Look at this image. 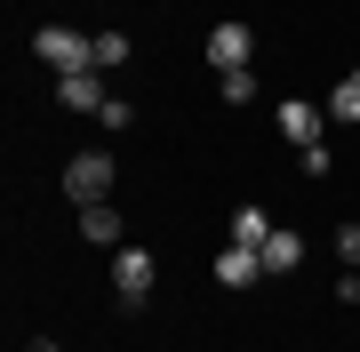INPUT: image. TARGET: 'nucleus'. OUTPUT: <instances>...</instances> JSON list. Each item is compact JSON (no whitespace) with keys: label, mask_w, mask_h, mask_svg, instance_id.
Instances as JSON below:
<instances>
[{"label":"nucleus","mask_w":360,"mask_h":352,"mask_svg":"<svg viewBox=\"0 0 360 352\" xmlns=\"http://www.w3.org/2000/svg\"><path fill=\"white\" fill-rule=\"evenodd\" d=\"M336 256H345L352 273H360V224H345V233H336Z\"/></svg>","instance_id":"14"},{"label":"nucleus","mask_w":360,"mask_h":352,"mask_svg":"<svg viewBox=\"0 0 360 352\" xmlns=\"http://www.w3.org/2000/svg\"><path fill=\"white\" fill-rule=\"evenodd\" d=\"M129 65V32H96V72H120Z\"/></svg>","instance_id":"12"},{"label":"nucleus","mask_w":360,"mask_h":352,"mask_svg":"<svg viewBox=\"0 0 360 352\" xmlns=\"http://www.w3.org/2000/svg\"><path fill=\"white\" fill-rule=\"evenodd\" d=\"M232 240H240V248H264L272 240V216L264 209H240V216H232Z\"/></svg>","instance_id":"11"},{"label":"nucleus","mask_w":360,"mask_h":352,"mask_svg":"<svg viewBox=\"0 0 360 352\" xmlns=\"http://www.w3.org/2000/svg\"><path fill=\"white\" fill-rule=\"evenodd\" d=\"M321 112H328V120H360V72H345V80H336Z\"/></svg>","instance_id":"10"},{"label":"nucleus","mask_w":360,"mask_h":352,"mask_svg":"<svg viewBox=\"0 0 360 352\" xmlns=\"http://www.w3.org/2000/svg\"><path fill=\"white\" fill-rule=\"evenodd\" d=\"M32 352H65V344H56V337H32Z\"/></svg>","instance_id":"15"},{"label":"nucleus","mask_w":360,"mask_h":352,"mask_svg":"<svg viewBox=\"0 0 360 352\" xmlns=\"http://www.w3.org/2000/svg\"><path fill=\"white\" fill-rule=\"evenodd\" d=\"M257 273H264V256H257V248H240V240L217 248V280H224V288H248Z\"/></svg>","instance_id":"7"},{"label":"nucleus","mask_w":360,"mask_h":352,"mask_svg":"<svg viewBox=\"0 0 360 352\" xmlns=\"http://www.w3.org/2000/svg\"><path fill=\"white\" fill-rule=\"evenodd\" d=\"M112 176H120V169H112V152H80L72 169H65V193H72V209H96V200L112 193Z\"/></svg>","instance_id":"3"},{"label":"nucleus","mask_w":360,"mask_h":352,"mask_svg":"<svg viewBox=\"0 0 360 352\" xmlns=\"http://www.w3.org/2000/svg\"><path fill=\"white\" fill-rule=\"evenodd\" d=\"M80 240H89V248H120V209H112V200L80 209Z\"/></svg>","instance_id":"8"},{"label":"nucleus","mask_w":360,"mask_h":352,"mask_svg":"<svg viewBox=\"0 0 360 352\" xmlns=\"http://www.w3.org/2000/svg\"><path fill=\"white\" fill-rule=\"evenodd\" d=\"M257 256H264V273H296V264H304V240H296V233H272Z\"/></svg>","instance_id":"9"},{"label":"nucleus","mask_w":360,"mask_h":352,"mask_svg":"<svg viewBox=\"0 0 360 352\" xmlns=\"http://www.w3.org/2000/svg\"><path fill=\"white\" fill-rule=\"evenodd\" d=\"M248 56H257V32L248 25H217L208 32V65L217 72H248Z\"/></svg>","instance_id":"5"},{"label":"nucleus","mask_w":360,"mask_h":352,"mask_svg":"<svg viewBox=\"0 0 360 352\" xmlns=\"http://www.w3.org/2000/svg\"><path fill=\"white\" fill-rule=\"evenodd\" d=\"M56 105H65V112H104V105H112V89H104L96 65H89V72H56Z\"/></svg>","instance_id":"4"},{"label":"nucleus","mask_w":360,"mask_h":352,"mask_svg":"<svg viewBox=\"0 0 360 352\" xmlns=\"http://www.w3.org/2000/svg\"><path fill=\"white\" fill-rule=\"evenodd\" d=\"M217 96L224 105H248V96H257V72H217Z\"/></svg>","instance_id":"13"},{"label":"nucleus","mask_w":360,"mask_h":352,"mask_svg":"<svg viewBox=\"0 0 360 352\" xmlns=\"http://www.w3.org/2000/svg\"><path fill=\"white\" fill-rule=\"evenodd\" d=\"M153 280H160L153 248H129V240H120V248H112V296H120V304H129V313H136V304L153 296Z\"/></svg>","instance_id":"2"},{"label":"nucleus","mask_w":360,"mask_h":352,"mask_svg":"<svg viewBox=\"0 0 360 352\" xmlns=\"http://www.w3.org/2000/svg\"><path fill=\"white\" fill-rule=\"evenodd\" d=\"M32 56H40L49 72H89V65H96V40H80L72 25H40V32H32Z\"/></svg>","instance_id":"1"},{"label":"nucleus","mask_w":360,"mask_h":352,"mask_svg":"<svg viewBox=\"0 0 360 352\" xmlns=\"http://www.w3.org/2000/svg\"><path fill=\"white\" fill-rule=\"evenodd\" d=\"M321 105H304V96H288V105H281V136L296 144V152H304V144H321Z\"/></svg>","instance_id":"6"}]
</instances>
